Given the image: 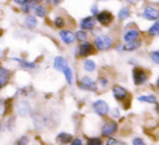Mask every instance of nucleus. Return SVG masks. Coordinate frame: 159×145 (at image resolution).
<instances>
[{"mask_svg":"<svg viewBox=\"0 0 159 145\" xmlns=\"http://www.w3.org/2000/svg\"><path fill=\"white\" fill-rule=\"evenodd\" d=\"M94 44L98 50H108V49L112 48L113 40L108 35H99L95 38Z\"/></svg>","mask_w":159,"mask_h":145,"instance_id":"1","label":"nucleus"},{"mask_svg":"<svg viewBox=\"0 0 159 145\" xmlns=\"http://www.w3.org/2000/svg\"><path fill=\"white\" fill-rule=\"evenodd\" d=\"M93 109L99 116H106L109 112V106L105 101H97L93 104Z\"/></svg>","mask_w":159,"mask_h":145,"instance_id":"2","label":"nucleus"},{"mask_svg":"<svg viewBox=\"0 0 159 145\" xmlns=\"http://www.w3.org/2000/svg\"><path fill=\"white\" fill-rule=\"evenodd\" d=\"M133 81L135 85H141L147 81V73L141 69H135L133 71Z\"/></svg>","mask_w":159,"mask_h":145,"instance_id":"3","label":"nucleus"},{"mask_svg":"<svg viewBox=\"0 0 159 145\" xmlns=\"http://www.w3.org/2000/svg\"><path fill=\"white\" fill-rule=\"evenodd\" d=\"M80 87L83 88V90L86 91H92V92H95L97 90V86L94 80H92L89 77H83L81 80V83H80Z\"/></svg>","mask_w":159,"mask_h":145,"instance_id":"4","label":"nucleus"},{"mask_svg":"<svg viewBox=\"0 0 159 145\" xmlns=\"http://www.w3.org/2000/svg\"><path fill=\"white\" fill-rule=\"evenodd\" d=\"M118 125L115 121H107L102 128V133L104 136H110L117 131Z\"/></svg>","mask_w":159,"mask_h":145,"instance_id":"5","label":"nucleus"},{"mask_svg":"<svg viewBox=\"0 0 159 145\" xmlns=\"http://www.w3.org/2000/svg\"><path fill=\"white\" fill-rule=\"evenodd\" d=\"M143 16L146 20L155 21L159 19V10H157L154 7H146L143 11Z\"/></svg>","mask_w":159,"mask_h":145,"instance_id":"6","label":"nucleus"},{"mask_svg":"<svg viewBox=\"0 0 159 145\" xmlns=\"http://www.w3.org/2000/svg\"><path fill=\"white\" fill-rule=\"evenodd\" d=\"M113 16L109 11H102L97 13V21L102 25H108L112 22Z\"/></svg>","mask_w":159,"mask_h":145,"instance_id":"7","label":"nucleus"},{"mask_svg":"<svg viewBox=\"0 0 159 145\" xmlns=\"http://www.w3.org/2000/svg\"><path fill=\"white\" fill-rule=\"evenodd\" d=\"M10 77H11V72L8 69L0 67V90L7 85V83L10 80Z\"/></svg>","mask_w":159,"mask_h":145,"instance_id":"8","label":"nucleus"},{"mask_svg":"<svg viewBox=\"0 0 159 145\" xmlns=\"http://www.w3.org/2000/svg\"><path fill=\"white\" fill-rule=\"evenodd\" d=\"M59 35H60V38H61L62 42L66 43V44H68V45L72 44V43L75 40V34H73L72 32L69 31V30H62V31L59 33Z\"/></svg>","mask_w":159,"mask_h":145,"instance_id":"9","label":"nucleus"},{"mask_svg":"<svg viewBox=\"0 0 159 145\" xmlns=\"http://www.w3.org/2000/svg\"><path fill=\"white\" fill-rule=\"evenodd\" d=\"M112 92H113V96L117 101H123V99L126 98L128 96V92L124 87L120 85H116L115 87L112 88Z\"/></svg>","mask_w":159,"mask_h":145,"instance_id":"10","label":"nucleus"},{"mask_svg":"<svg viewBox=\"0 0 159 145\" xmlns=\"http://www.w3.org/2000/svg\"><path fill=\"white\" fill-rule=\"evenodd\" d=\"M93 53V46H92L91 43H87L86 40L83 42L82 44L80 45L79 47V55L85 57V56H89V54Z\"/></svg>","mask_w":159,"mask_h":145,"instance_id":"11","label":"nucleus"},{"mask_svg":"<svg viewBox=\"0 0 159 145\" xmlns=\"http://www.w3.org/2000/svg\"><path fill=\"white\" fill-rule=\"evenodd\" d=\"M139 36V32L137 30H129L124 33L123 35V40L126 43H130V42H133V40H136L137 37Z\"/></svg>","mask_w":159,"mask_h":145,"instance_id":"12","label":"nucleus"},{"mask_svg":"<svg viewBox=\"0 0 159 145\" xmlns=\"http://www.w3.org/2000/svg\"><path fill=\"white\" fill-rule=\"evenodd\" d=\"M95 26V20L93 16H87L81 20V27L83 30H93Z\"/></svg>","mask_w":159,"mask_h":145,"instance_id":"13","label":"nucleus"},{"mask_svg":"<svg viewBox=\"0 0 159 145\" xmlns=\"http://www.w3.org/2000/svg\"><path fill=\"white\" fill-rule=\"evenodd\" d=\"M53 67H55L56 70L58 71H61L63 70L66 67H68V61L64 59L63 57H56L55 58V61H53Z\"/></svg>","mask_w":159,"mask_h":145,"instance_id":"14","label":"nucleus"},{"mask_svg":"<svg viewBox=\"0 0 159 145\" xmlns=\"http://www.w3.org/2000/svg\"><path fill=\"white\" fill-rule=\"evenodd\" d=\"M57 141L59 144L61 145H64V144H68L72 141V135L69 133H66V132H62L60 133L59 135L57 136Z\"/></svg>","mask_w":159,"mask_h":145,"instance_id":"15","label":"nucleus"},{"mask_svg":"<svg viewBox=\"0 0 159 145\" xmlns=\"http://www.w3.org/2000/svg\"><path fill=\"white\" fill-rule=\"evenodd\" d=\"M141 42H139V40H133V42H130L128 43V44H125L123 47H122V49H123L124 51H134L136 50V49H139V47H141Z\"/></svg>","mask_w":159,"mask_h":145,"instance_id":"16","label":"nucleus"},{"mask_svg":"<svg viewBox=\"0 0 159 145\" xmlns=\"http://www.w3.org/2000/svg\"><path fill=\"white\" fill-rule=\"evenodd\" d=\"M24 24H25V26H26L27 29L33 30V29H35L36 25H37V20H36L35 16H27L26 18H25V20H24Z\"/></svg>","mask_w":159,"mask_h":145,"instance_id":"17","label":"nucleus"},{"mask_svg":"<svg viewBox=\"0 0 159 145\" xmlns=\"http://www.w3.org/2000/svg\"><path fill=\"white\" fill-rule=\"evenodd\" d=\"M34 13H35L36 16L38 18H45L47 14V10L44 6H35L34 7Z\"/></svg>","mask_w":159,"mask_h":145,"instance_id":"18","label":"nucleus"},{"mask_svg":"<svg viewBox=\"0 0 159 145\" xmlns=\"http://www.w3.org/2000/svg\"><path fill=\"white\" fill-rule=\"evenodd\" d=\"M14 61H18L19 63L21 64L22 68H25V69H34L36 67V64L34 62H29L24 59H19V58H13Z\"/></svg>","mask_w":159,"mask_h":145,"instance_id":"19","label":"nucleus"},{"mask_svg":"<svg viewBox=\"0 0 159 145\" xmlns=\"http://www.w3.org/2000/svg\"><path fill=\"white\" fill-rule=\"evenodd\" d=\"M62 73L64 74V77H66V82H68L69 84L72 83V79H73V72L72 70L70 69V67H66V68L62 70Z\"/></svg>","mask_w":159,"mask_h":145,"instance_id":"20","label":"nucleus"},{"mask_svg":"<svg viewBox=\"0 0 159 145\" xmlns=\"http://www.w3.org/2000/svg\"><path fill=\"white\" fill-rule=\"evenodd\" d=\"M139 101H145V103H149V104H155L157 103V98L154 95H143V96L139 97Z\"/></svg>","mask_w":159,"mask_h":145,"instance_id":"21","label":"nucleus"},{"mask_svg":"<svg viewBox=\"0 0 159 145\" xmlns=\"http://www.w3.org/2000/svg\"><path fill=\"white\" fill-rule=\"evenodd\" d=\"M118 16H119L120 20H125L130 16V9L126 7H123L120 9L119 13H118Z\"/></svg>","mask_w":159,"mask_h":145,"instance_id":"22","label":"nucleus"},{"mask_svg":"<svg viewBox=\"0 0 159 145\" xmlns=\"http://www.w3.org/2000/svg\"><path fill=\"white\" fill-rule=\"evenodd\" d=\"M18 111L20 115H26L30 111V106L27 103H20L18 106Z\"/></svg>","mask_w":159,"mask_h":145,"instance_id":"23","label":"nucleus"},{"mask_svg":"<svg viewBox=\"0 0 159 145\" xmlns=\"http://www.w3.org/2000/svg\"><path fill=\"white\" fill-rule=\"evenodd\" d=\"M84 69L87 72H93L96 69V63L93 60H86V61L84 62Z\"/></svg>","mask_w":159,"mask_h":145,"instance_id":"24","label":"nucleus"},{"mask_svg":"<svg viewBox=\"0 0 159 145\" xmlns=\"http://www.w3.org/2000/svg\"><path fill=\"white\" fill-rule=\"evenodd\" d=\"M148 33L152 34V35H159V19L149 27Z\"/></svg>","mask_w":159,"mask_h":145,"instance_id":"25","label":"nucleus"},{"mask_svg":"<svg viewBox=\"0 0 159 145\" xmlns=\"http://www.w3.org/2000/svg\"><path fill=\"white\" fill-rule=\"evenodd\" d=\"M75 38H76L79 42H85L87 38V34L85 33L84 31H79L76 32V34H75Z\"/></svg>","mask_w":159,"mask_h":145,"instance_id":"26","label":"nucleus"},{"mask_svg":"<svg viewBox=\"0 0 159 145\" xmlns=\"http://www.w3.org/2000/svg\"><path fill=\"white\" fill-rule=\"evenodd\" d=\"M32 7H35V6H34V2H27V3H25V5H23L22 6V11L23 12H25V13H29L30 11H31L32 10Z\"/></svg>","mask_w":159,"mask_h":145,"instance_id":"27","label":"nucleus"},{"mask_svg":"<svg viewBox=\"0 0 159 145\" xmlns=\"http://www.w3.org/2000/svg\"><path fill=\"white\" fill-rule=\"evenodd\" d=\"M64 19L62 16H56L55 19V25L57 27H63L64 26Z\"/></svg>","mask_w":159,"mask_h":145,"instance_id":"28","label":"nucleus"},{"mask_svg":"<svg viewBox=\"0 0 159 145\" xmlns=\"http://www.w3.org/2000/svg\"><path fill=\"white\" fill-rule=\"evenodd\" d=\"M102 140L98 138H92L87 141V145H102Z\"/></svg>","mask_w":159,"mask_h":145,"instance_id":"29","label":"nucleus"},{"mask_svg":"<svg viewBox=\"0 0 159 145\" xmlns=\"http://www.w3.org/2000/svg\"><path fill=\"white\" fill-rule=\"evenodd\" d=\"M27 144H29V138L27 136H22L16 142V145H27Z\"/></svg>","mask_w":159,"mask_h":145,"instance_id":"30","label":"nucleus"},{"mask_svg":"<svg viewBox=\"0 0 159 145\" xmlns=\"http://www.w3.org/2000/svg\"><path fill=\"white\" fill-rule=\"evenodd\" d=\"M150 57H152V59L154 60L155 63L159 64V53L158 51H154L152 54H150Z\"/></svg>","mask_w":159,"mask_h":145,"instance_id":"31","label":"nucleus"},{"mask_svg":"<svg viewBox=\"0 0 159 145\" xmlns=\"http://www.w3.org/2000/svg\"><path fill=\"white\" fill-rule=\"evenodd\" d=\"M132 144L133 145H146L145 142H144V141L142 140V138H135L134 140H133Z\"/></svg>","mask_w":159,"mask_h":145,"instance_id":"32","label":"nucleus"},{"mask_svg":"<svg viewBox=\"0 0 159 145\" xmlns=\"http://www.w3.org/2000/svg\"><path fill=\"white\" fill-rule=\"evenodd\" d=\"M30 0H13V2H16V5H20V6L25 5V3H27Z\"/></svg>","mask_w":159,"mask_h":145,"instance_id":"33","label":"nucleus"},{"mask_svg":"<svg viewBox=\"0 0 159 145\" xmlns=\"http://www.w3.org/2000/svg\"><path fill=\"white\" fill-rule=\"evenodd\" d=\"M71 145H83V143L80 138H74L72 141V143H71Z\"/></svg>","mask_w":159,"mask_h":145,"instance_id":"34","label":"nucleus"},{"mask_svg":"<svg viewBox=\"0 0 159 145\" xmlns=\"http://www.w3.org/2000/svg\"><path fill=\"white\" fill-rule=\"evenodd\" d=\"M100 83H102V86H106L107 84H108V81H107V80H105V79H102V80H100Z\"/></svg>","mask_w":159,"mask_h":145,"instance_id":"35","label":"nucleus"},{"mask_svg":"<svg viewBox=\"0 0 159 145\" xmlns=\"http://www.w3.org/2000/svg\"><path fill=\"white\" fill-rule=\"evenodd\" d=\"M92 12H93L94 14L97 13V7H96V6H93V9H92Z\"/></svg>","mask_w":159,"mask_h":145,"instance_id":"36","label":"nucleus"},{"mask_svg":"<svg viewBox=\"0 0 159 145\" xmlns=\"http://www.w3.org/2000/svg\"><path fill=\"white\" fill-rule=\"evenodd\" d=\"M51 1H52V3H55V5H59L62 0H51Z\"/></svg>","mask_w":159,"mask_h":145,"instance_id":"37","label":"nucleus"},{"mask_svg":"<svg viewBox=\"0 0 159 145\" xmlns=\"http://www.w3.org/2000/svg\"><path fill=\"white\" fill-rule=\"evenodd\" d=\"M125 1H128L129 3H136L139 0H125Z\"/></svg>","mask_w":159,"mask_h":145,"instance_id":"38","label":"nucleus"},{"mask_svg":"<svg viewBox=\"0 0 159 145\" xmlns=\"http://www.w3.org/2000/svg\"><path fill=\"white\" fill-rule=\"evenodd\" d=\"M30 1H32V2H34V3H38V2H42V1H44V0H30Z\"/></svg>","mask_w":159,"mask_h":145,"instance_id":"39","label":"nucleus"},{"mask_svg":"<svg viewBox=\"0 0 159 145\" xmlns=\"http://www.w3.org/2000/svg\"><path fill=\"white\" fill-rule=\"evenodd\" d=\"M113 112H115V114H113V116H117V117H119V111H118V110H113Z\"/></svg>","mask_w":159,"mask_h":145,"instance_id":"40","label":"nucleus"},{"mask_svg":"<svg viewBox=\"0 0 159 145\" xmlns=\"http://www.w3.org/2000/svg\"><path fill=\"white\" fill-rule=\"evenodd\" d=\"M157 85L159 86V79H158V81H157Z\"/></svg>","mask_w":159,"mask_h":145,"instance_id":"41","label":"nucleus"},{"mask_svg":"<svg viewBox=\"0 0 159 145\" xmlns=\"http://www.w3.org/2000/svg\"><path fill=\"white\" fill-rule=\"evenodd\" d=\"M157 109H158V111H159V104H158V107H157Z\"/></svg>","mask_w":159,"mask_h":145,"instance_id":"42","label":"nucleus"},{"mask_svg":"<svg viewBox=\"0 0 159 145\" xmlns=\"http://www.w3.org/2000/svg\"><path fill=\"white\" fill-rule=\"evenodd\" d=\"M99 1H107V0H99Z\"/></svg>","mask_w":159,"mask_h":145,"instance_id":"43","label":"nucleus"},{"mask_svg":"<svg viewBox=\"0 0 159 145\" xmlns=\"http://www.w3.org/2000/svg\"><path fill=\"white\" fill-rule=\"evenodd\" d=\"M157 51H158V53H159V50H157Z\"/></svg>","mask_w":159,"mask_h":145,"instance_id":"44","label":"nucleus"}]
</instances>
